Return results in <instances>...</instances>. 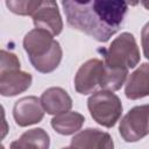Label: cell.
<instances>
[{
    "label": "cell",
    "mask_w": 149,
    "mask_h": 149,
    "mask_svg": "<svg viewBox=\"0 0 149 149\" xmlns=\"http://www.w3.org/2000/svg\"><path fill=\"white\" fill-rule=\"evenodd\" d=\"M62 6L69 26L102 43L119 31L128 10L121 0H65Z\"/></svg>",
    "instance_id": "obj_1"
},
{
    "label": "cell",
    "mask_w": 149,
    "mask_h": 149,
    "mask_svg": "<svg viewBox=\"0 0 149 149\" xmlns=\"http://www.w3.org/2000/svg\"><path fill=\"white\" fill-rule=\"evenodd\" d=\"M23 49L34 69L42 73H49L56 70L63 56L58 41L50 33L37 28L26 34Z\"/></svg>",
    "instance_id": "obj_2"
},
{
    "label": "cell",
    "mask_w": 149,
    "mask_h": 149,
    "mask_svg": "<svg viewBox=\"0 0 149 149\" xmlns=\"http://www.w3.org/2000/svg\"><path fill=\"white\" fill-rule=\"evenodd\" d=\"M104 63L111 68L133 69L140 62V50L136 40L130 33H122L115 37L111 45L102 50Z\"/></svg>",
    "instance_id": "obj_3"
},
{
    "label": "cell",
    "mask_w": 149,
    "mask_h": 149,
    "mask_svg": "<svg viewBox=\"0 0 149 149\" xmlns=\"http://www.w3.org/2000/svg\"><path fill=\"white\" fill-rule=\"evenodd\" d=\"M87 108L93 120L102 127L112 128L122 114L120 98L111 91H97L87 100Z\"/></svg>",
    "instance_id": "obj_4"
},
{
    "label": "cell",
    "mask_w": 149,
    "mask_h": 149,
    "mask_svg": "<svg viewBox=\"0 0 149 149\" xmlns=\"http://www.w3.org/2000/svg\"><path fill=\"white\" fill-rule=\"evenodd\" d=\"M119 133L126 142H137L149 134V104L133 107L120 121Z\"/></svg>",
    "instance_id": "obj_5"
},
{
    "label": "cell",
    "mask_w": 149,
    "mask_h": 149,
    "mask_svg": "<svg viewBox=\"0 0 149 149\" xmlns=\"http://www.w3.org/2000/svg\"><path fill=\"white\" fill-rule=\"evenodd\" d=\"M105 73V63L101 59L92 58L85 62L74 76V88L80 94L95 93L98 88L101 91Z\"/></svg>",
    "instance_id": "obj_6"
},
{
    "label": "cell",
    "mask_w": 149,
    "mask_h": 149,
    "mask_svg": "<svg viewBox=\"0 0 149 149\" xmlns=\"http://www.w3.org/2000/svg\"><path fill=\"white\" fill-rule=\"evenodd\" d=\"M31 16L33 23L37 29L45 30L52 36L59 35L63 30V20L55 1H42Z\"/></svg>",
    "instance_id": "obj_7"
},
{
    "label": "cell",
    "mask_w": 149,
    "mask_h": 149,
    "mask_svg": "<svg viewBox=\"0 0 149 149\" xmlns=\"http://www.w3.org/2000/svg\"><path fill=\"white\" fill-rule=\"evenodd\" d=\"M13 116L20 127L38 123L44 116V109L37 97L28 95L19 99L13 107Z\"/></svg>",
    "instance_id": "obj_8"
},
{
    "label": "cell",
    "mask_w": 149,
    "mask_h": 149,
    "mask_svg": "<svg viewBox=\"0 0 149 149\" xmlns=\"http://www.w3.org/2000/svg\"><path fill=\"white\" fill-rule=\"evenodd\" d=\"M74 149H114L112 136L97 128H86L77 133L71 140Z\"/></svg>",
    "instance_id": "obj_9"
},
{
    "label": "cell",
    "mask_w": 149,
    "mask_h": 149,
    "mask_svg": "<svg viewBox=\"0 0 149 149\" xmlns=\"http://www.w3.org/2000/svg\"><path fill=\"white\" fill-rule=\"evenodd\" d=\"M33 81L30 73L13 70L0 73V93L2 97H14L27 91Z\"/></svg>",
    "instance_id": "obj_10"
},
{
    "label": "cell",
    "mask_w": 149,
    "mask_h": 149,
    "mask_svg": "<svg viewBox=\"0 0 149 149\" xmlns=\"http://www.w3.org/2000/svg\"><path fill=\"white\" fill-rule=\"evenodd\" d=\"M41 105L48 114L58 115L69 112L72 107V99L62 87H50L45 90L41 98Z\"/></svg>",
    "instance_id": "obj_11"
},
{
    "label": "cell",
    "mask_w": 149,
    "mask_h": 149,
    "mask_svg": "<svg viewBox=\"0 0 149 149\" xmlns=\"http://www.w3.org/2000/svg\"><path fill=\"white\" fill-rule=\"evenodd\" d=\"M125 94L130 100L149 95V63H143L129 76L126 83Z\"/></svg>",
    "instance_id": "obj_12"
},
{
    "label": "cell",
    "mask_w": 149,
    "mask_h": 149,
    "mask_svg": "<svg viewBox=\"0 0 149 149\" xmlns=\"http://www.w3.org/2000/svg\"><path fill=\"white\" fill-rule=\"evenodd\" d=\"M50 137L42 128H33L24 132L17 140L10 143V149H49Z\"/></svg>",
    "instance_id": "obj_13"
},
{
    "label": "cell",
    "mask_w": 149,
    "mask_h": 149,
    "mask_svg": "<svg viewBox=\"0 0 149 149\" xmlns=\"http://www.w3.org/2000/svg\"><path fill=\"white\" fill-rule=\"evenodd\" d=\"M85 121L83 114L78 112H65L51 119V127L61 135H72L80 130Z\"/></svg>",
    "instance_id": "obj_14"
},
{
    "label": "cell",
    "mask_w": 149,
    "mask_h": 149,
    "mask_svg": "<svg viewBox=\"0 0 149 149\" xmlns=\"http://www.w3.org/2000/svg\"><path fill=\"white\" fill-rule=\"evenodd\" d=\"M128 74V70L119 69V68H111L105 64V73L101 90L104 91H118L125 84L126 78Z\"/></svg>",
    "instance_id": "obj_15"
},
{
    "label": "cell",
    "mask_w": 149,
    "mask_h": 149,
    "mask_svg": "<svg viewBox=\"0 0 149 149\" xmlns=\"http://www.w3.org/2000/svg\"><path fill=\"white\" fill-rule=\"evenodd\" d=\"M42 1H36V0H7L6 6L8 9L17 15H33L36 9L40 7Z\"/></svg>",
    "instance_id": "obj_16"
},
{
    "label": "cell",
    "mask_w": 149,
    "mask_h": 149,
    "mask_svg": "<svg viewBox=\"0 0 149 149\" xmlns=\"http://www.w3.org/2000/svg\"><path fill=\"white\" fill-rule=\"evenodd\" d=\"M0 55H1L0 56V58H1L0 73L13 71V70H20V61L15 54L6 51V50H1Z\"/></svg>",
    "instance_id": "obj_17"
},
{
    "label": "cell",
    "mask_w": 149,
    "mask_h": 149,
    "mask_svg": "<svg viewBox=\"0 0 149 149\" xmlns=\"http://www.w3.org/2000/svg\"><path fill=\"white\" fill-rule=\"evenodd\" d=\"M141 43L143 49V55L147 59H149V22L144 24L141 31Z\"/></svg>",
    "instance_id": "obj_18"
},
{
    "label": "cell",
    "mask_w": 149,
    "mask_h": 149,
    "mask_svg": "<svg viewBox=\"0 0 149 149\" xmlns=\"http://www.w3.org/2000/svg\"><path fill=\"white\" fill-rule=\"evenodd\" d=\"M141 3H142V5H143V6L147 8V9H149V1H142Z\"/></svg>",
    "instance_id": "obj_19"
},
{
    "label": "cell",
    "mask_w": 149,
    "mask_h": 149,
    "mask_svg": "<svg viewBox=\"0 0 149 149\" xmlns=\"http://www.w3.org/2000/svg\"><path fill=\"white\" fill-rule=\"evenodd\" d=\"M62 149H74V148H72V147H66V148H62Z\"/></svg>",
    "instance_id": "obj_20"
},
{
    "label": "cell",
    "mask_w": 149,
    "mask_h": 149,
    "mask_svg": "<svg viewBox=\"0 0 149 149\" xmlns=\"http://www.w3.org/2000/svg\"><path fill=\"white\" fill-rule=\"evenodd\" d=\"M2 149H5V148H3V147H2Z\"/></svg>",
    "instance_id": "obj_21"
}]
</instances>
